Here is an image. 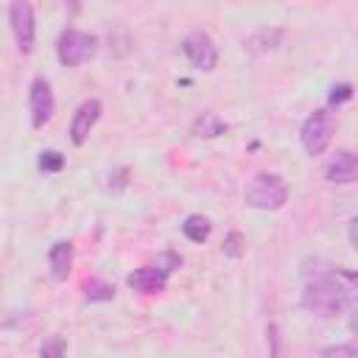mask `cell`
Segmentation results:
<instances>
[{"label": "cell", "instance_id": "3", "mask_svg": "<svg viewBox=\"0 0 358 358\" xmlns=\"http://www.w3.org/2000/svg\"><path fill=\"white\" fill-rule=\"evenodd\" d=\"M179 266V257L176 255H162L154 266H143V268H137V271H131L129 277H126V282L134 288V291H162L165 288V282H168V274L173 271Z\"/></svg>", "mask_w": 358, "mask_h": 358}, {"label": "cell", "instance_id": "21", "mask_svg": "<svg viewBox=\"0 0 358 358\" xmlns=\"http://www.w3.org/2000/svg\"><path fill=\"white\" fill-rule=\"evenodd\" d=\"M355 224H358V221L350 218V243H352V246H355Z\"/></svg>", "mask_w": 358, "mask_h": 358}, {"label": "cell", "instance_id": "9", "mask_svg": "<svg viewBox=\"0 0 358 358\" xmlns=\"http://www.w3.org/2000/svg\"><path fill=\"white\" fill-rule=\"evenodd\" d=\"M53 115V92H50V84L45 78H34L31 84V123L34 129L45 126Z\"/></svg>", "mask_w": 358, "mask_h": 358}, {"label": "cell", "instance_id": "8", "mask_svg": "<svg viewBox=\"0 0 358 358\" xmlns=\"http://www.w3.org/2000/svg\"><path fill=\"white\" fill-rule=\"evenodd\" d=\"M98 117H101V101H98V98L84 101V103L76 109V115H73L70 140H73L76 145H81V143L90 137V131H92V126L98 123Z\"/></svg>", "mask_w": 358, "mask_h": 358}, {"label": "cell", "instance_id": "14", "mask_svg": "<svg viewBox=\"0 0 358 358\" xmlns=\"http://www.w3.org/2000/svg\"><path fill=\"white\" fill-rule=\"evenodd\" d=\"M280 39H282V31H277V28H271V31H257V34H252V36L246 39V48H249L252 53H260V50L277 48Z\"/></svg>", "mask_w": 358, "mask_h": 358}, {"label": "cell", "instance_id": "1", "mask_svg": "<svg viewBox=\"0 0 358 358\" xmlns=\"http://www.w3.org/2000/svg\"><path fill=\"white\" fill-rule=\"evenodd\" d=\"M352 291H355V277L352 271H330V274H322L316 277L313 282L305 285L302 291V308H308L310 313L316 316H338L350 299H352Z\"/></svg>", "mask_w": 358, "mask_h": 358}, {"label": "cell", "instance_id": "20", "mask_svg": "<svg viewBox=\"0 0 358 358\" xmlns=\"http://www.w3.org/2000/svg\"><path fill=\"white\" fill-rule=\"evenodd\" d=\"M238 241H241V235L232 232V235L227 238V243H224V252H227V255H238V252H241V249H238Z\"/></svg>", "mask_w": 358, "mask_h": 358}, {"label": "cell", "instance_id": "10", "mask_svg": "<svg viewBox=\"0 0 358 358\" xmlns=\"http://www.w3.org/2000/svg\"><path fill=\"white\" fill-rule=\"evenodd\" d=\"M358 176V159L352 151H338L327 165V179L336 185H347Z\"/></svg>", "mask_w": 358, "mask_h": 358}, {"label": "cell", "instance_id": "16", "mask_svg": "<svg viewBox=\"0 0 358 358\" xmlns=\"http://www.w3.org/2000/svg\"><path fill=\"white\" fill-rule=\"evenodd\" d=\"M64 168V157L59 151H42L39 154V171L45 173H59Z\"/></svg>", "mask_w": 358, "mask_h": 358}, {"label": "cell", "instance_id": "13", "mask_svg": "<svg viewBox=\"0 0 358 358\" xmlns=\"http://www.w3.org/2000/svg\"><path fill=\"white\" fill-rule=\"evenodd\" d=\"M210 221L204 218V215H187L185 218V224H182V232L193 241V243H201V241H207L210 238Z\"/></svg>", "mask_w": 358, "mask_h": 358}, {"label": "cell", "instance_id": "4", "mask_svg": "<svg viewBox=\"0 0 358 358\" xmlns=\"http://www.w3.org/2000/svg\"><path fill=\"white\" fill-rule=\"evenodd\" d=\"M302 145L310 157H319L327 145H330V137H333V120L324 109H316L310 117H305L302 123Z\"/></svg>", "mask_w": 358, "mask_h": 358}, {"label": "cell", "instance_id": "15", "mask_svg": "<svg viewBox=\"0 0 358 358\" xmlns=\"http://www.w3.org/2000/svg\"><path fill=\"white\" fill-rule=\"evenodd\" d=\"M84 296H87L90 302H106V299L115 296V288H112L109 282H103V280H90V282L84 285Z\"/></svg>", "mask_w": 358, "mask_h": 358}, {"label": "cell", "instance_id": "17", "mask_svg": "<svg viewBox=\"0 0 358 358\" xmlns=\"http://www.w3.org/2000/svg\"><path fill=\"white\" fill-rule=\"evenodd\" d=\"M39 355H42V358H64V338H62V336H50V338H45Z\"/></svg>", "mask_w": 358, "mask_h": 358}, {"label": "cell", "instance_id": "18", "mask_svg": "<svg viewBox=\"0 0 358 358\" xmlns=\"http://www.w3.org/2000/svg\"><path fill=\"white\" fill-rule=\"evenodd\" d=\"M322 358H358V347L352 341L350 344H336V347L322 350Z\"/></svg>", "mask_w": 358, "mask_h": 358}, {"label": "cell", "instance_id": "6", "mask_svg": "<svg viewBox=\"0 0 358 358\" xmlns=\"http://www.w3.org/2000/svg\"><path fill=\"white\" fill-rule=\"evenodd\" d=\"M182 50H185V56L190 59V64H193V67H199V70H213V67H215V62H218V53H215L213 39H210L207 34H201V31H196V34L185 36Z\"/></svg>", "mask_w": 358, "mask_h": 358}, {"label": "cell", "instance_id": "2", "mask_svg": "<svg viewBox=\"0 0 358 358\" xmlns=\"http://www.w3.org/2000/svg\"><path fill=\"white\" fill-rule=\"evenodd\" d=\"M243 199L255 210H280L288 199V187L277 173H257L255 179H249Z\"/></svg>", "mask_w": 358, "mask_h": 358}, {"label": "cell", "instance_id": "19", "mask_svg": "<svg viewBox=\"0 0 358 358\" xmlns=\"http://www.w3.org/2000/svg\"><path fill=\"white\" fill-rule=\"evenodd\" d=\"M350 98H352V87H350V84H338V87L330 90V98H327V101L338 106V103H344V101H350Z\"/></svg>", "mask_w": 358, "mask_h": 358}, {"label": "cell", "instance_id": "7", "mask_svg": "<svg viewBox=\"0 0 358 358\" xmlns=\"http://www.w3.org/2000/svg\"><path fill=\"white\" fill-rule=\"evenodd\" d=\"M11 31H14L20 53H31L34 50V11L28 3L11 6Z\"/></svg>", "mask_w": 358, "mask_h": 358}, {"label": "cell", "instance_id": "11", "mask_svg": "<svg viewBox=\"0 0 358 358\" xmlns=\"http://www.w3.org/2000/svg\"><path fill=\"white\" fill-rule=\"evenodd\" d=\"M48 260H50V274H53V280H56V282L67 280V274H70V266H73V246H70L67 241H59V243H53V246H50V255H48Z\"/></svg>", "mask_w": 358, "mask_h": 358}, {"label": "cell", "instance_id": "12", "mask_svg": "<svg viewBox=\"0 0 358 358\" xmlns=\"http://www.w3.org/2000/svg\"><path fill=\"white\" fill-rule=\"evenodd\" d=\"M224 129H227V123L215 112H201L196 117V123H193V134L196 137H218V134H224Z\"/></svg>", "mask_w": 358, "mask_h": 358}, {"label": "cell", "instance_id": "5", "mask_svg": "<svg viewBox=\"0 0 358 358\" xmlns=\"http://www.w3.org/2000/svg\"><path fill=\"white\" fill-rule=\"evenodd\" d=\"M92 48H95V39L90 34H81V31H64L59 36V45H56V53H59V62L64 67H76L81 62H87L92 56Z\"/></svg>", "mask_w": 358, "mask_h": 358}]
</instances>
